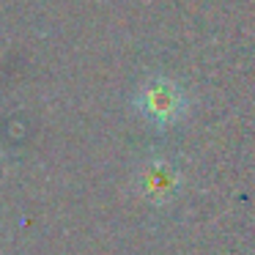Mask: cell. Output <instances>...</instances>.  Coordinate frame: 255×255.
I'll use <instances>...</instances> for the list:
<instances>
[{"instance_id":"1","label":"cell","mask_w":255,"mask_h":255,"mask_svg":"<svg viewBox=\"0 0 255 255\" xmlns=\"http://www.w3.org/2000/svg\"><path fill=\"white\" fill-rule=\"evenodd\" d=\"M189 94L173 77L154 74L134 94V110L154 127H173L187 116Z\"/></svg>"},{"instance_id":"2","label":"cell","mask_w":255,"mask_h":255,"mask_svg":"<svg viewBox=\"0 0 255 255\" xmlns=\"http://www.w3.org/2000/svg\"><path fill=\"white\" fill-rule=\"evenodd\" d=\"M181 187H184L181 170H178L176 162L165 159V156L148 159L137 173V189L145 200H151V203H159V206L170 203V200L181 192Z\"/></svg>"}]
</instances>
